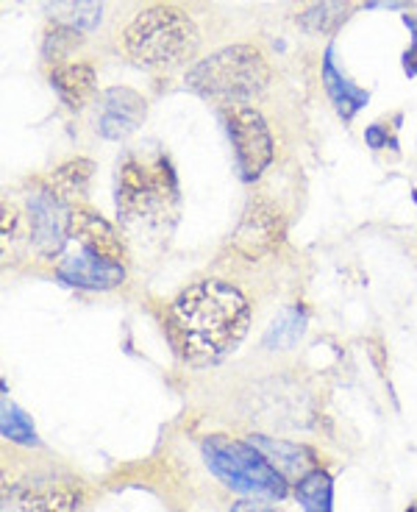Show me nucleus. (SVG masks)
<instances>
[{
  "label": "nucleus",
  "mask_w": 417,
  "mask_h": 512,
  "mask_svg": "<svg viewBox=\"0 0 417 512\" xmlns=\"http://www.w3.org/2000/svg\"><path fill=\"white\" fill-rule=\"evenodd\" d=\"M251 326V304L234 284L203 279L176 295L167 315V332L178 357L206 368L240 346Z\"/></svg>",
  "instance_id": "1"
},
{
  "label": "nucleus",
  "mask_w": 417,
  "mask_h": 512,
  "mask_svg": "<svg viewBox=\"0 0 417 512\" xmlns=\"http://www.w3.org/2000/svg\"><path fill=\"white\" fill-rule=\"evenodd\" d=\"M273 70L256 45L237 42L203 56L187 73V90L223 106H242L267 90Z\"/></svg>",
  "instance_id": "2"
},
{
  "label": "nucleus",
  "mask_w": 417,
  "mask_h": 512,
  "mask_svg": "<svg viewBox=\"0 0 417 512\" xmlns=\"http://www.w3.org/2000/svg\"><path fill=\"white\" fill-rule=\"evenodd\" d=\"M123 51L142 67H173L190 59L201 34L190 14L170 3H153L120 31Z\"/></svg>",
  "instance_id": "3"
},
{
  "label": "nucleus",
  "mask_w": 417,
  "mask_h": 512,
  "mask_svg": "<svg viewBox=\"0 0 417 512\" xmlns=\"http://www.w3.org/2000/svg\"><path fill=\"white\" fill-rule=\"evenodd\" d=\"M201 454L206 468L237 493L262 501H281L290 493V479L251 440L209 435L201 443Z\"/></svg>",
  "instance_id": "4"
},
{
  "label": "nucleus",
  "mask_w": 417,
  "mask_h": 512,
  "mask_svg": "<svg viewBox=\"0 0 417 512\" xmlns=\"http://www.w3.org/2000/svg\"><path fill=\"white\" fill-rule=\"evenodd\" d=\"M176 201V179L167 159L159 162H139L128 159L120 167L117 184V212L126 223L134 220H153L170 209Z\"/></svg>",
  "instance_id": "5"
},
{
  "label": "nucleus",
  "mask_w": 417,
  "mask_h": 512,
  "mask_svg": "<svg viewBox=\"0 0 417 512\" xmlns=\"http://www.w3.org/2000/svg\"><path fill=\"white\" fill-rule=\"evenodd\" d=\"M226 128L234 154H237V167H240L242 181H256L273 162V134L267 128L265 117L259 115L253 106H228Z\"/></svg>",
  "instance_id": "6"
},
{
  "label": "nucleus",
  "mask_w": 417,
  "mask_h": 512,
  "mask_svg": "<svg viewBox=\"0 0 417 512\" xmlns=\"http://www.w3.org/2000/svg\"><path fill=\"white\" fill-rule=\"evenodd\" d=\"M281 240H284L281 209L267 198H251L237 229H234V237H231L234 251L245 259H262V256L273 254Z\"/></svg>",
  "instance_id": "7"
},
{
  "label": "nucleus",
  "mask_w": 417,
  "mask_h": 512,
  "mask_svg": "<svg viewBox=\"0 0 417 512\" xmlns=\"http://www.w3.org/2000/svg\"><path fill=\"white\" fill-rule=\"evenodd\" d=\"M28 234L31 245L37 248L39 256L51 259L64 248L70 237V218L73 209H67L62 198H56L51 190L37 187L28 192Z\"/></svg>",
  "instance_id": "8"
},
{
  "label": "nucleus",
  "mask_w": 417,
  "mask_h": 512,
  "mask_svg": "<svg viewBox=\"0 0 417 512\" xmlns=\"http://www.w3.org/2000/svg\"><path fill=\"white\" fill-rule=\"evenodd\" d=\"M148 103L131 87H109L101 95L98 131L106 140H126L145 123Z\"/></svg>",
  "instance_id": "9"
},
{
  "label": "nucleus",
  "mask_w": 417,
  "mask_h": 512,
  "mask_svg": "<svg viewBox=\"0 0 417 512\" xmlns=\"http://www.w3.org/2000/svg\"><path fill=\"white\" fill-rule=\"evenodd\" d=\"M70 237L78 240V245L89 251V254L103 256L123 265L126 256V245L120 240V234L109 220L103 218L101 212L89 209V206H76L73 218H70Z\"/></svg>",
  "instance_id": "10"
},
{
  "label": "nucleus",
  "mask_w": 417,
  "mask_h": 512,
  "mask_svg": "<svg viewBox=\"0 0 417 512\" xmlns=\"http://www.w3.org/2000/svg\"><path fill=\"white\" fill-rule=\"evenodd\" d=\"M56 276L64 284L84 287V290H112L117 284L126 282V268L120 262L89 254L81 248L78 254L64 256L62 265L56 268Z\"/></svg>",
  "instance_id": "11"
},
{
  "label": "nucleus",
  "mask_w": 417,
  "mask_h": 512,
  "mask_svg": "<svg viewBox=\"0 0 417 512\" xmlns=\"http://www.w3.org/2000/svg\"><path fill=\"white\" fill-rule=\"evenodd\" d=\"M51 84L67 109H84L95 95L98 76L89 62H64L53 67Z\"/></svg>",
  "instance_id": "12"
},
{
  "label": "nucleus",
  "mask_w": 417,
  "mask_h": 512,
  "mask_svg": "<svg viewBox=\"0 0 417 512\" xmlns=\"http://www.w3.org/2000/svg\"><path fill=\"white\" fill-rule=\"evenodd\" d=\"M323 84H326V92H329L331 103L340 112L342 120H351L370 101L367 90L356 87L351 78H345V73H340V67L334 62V45H329L326 56H323Z\"/></svg>",
  "instance_id": "13"
},
{
  "label": "nucleus",
  "mask_w": 417,
  "mask_h": 512,
  "mask_svg": "<svg viewBox=\"0 0 417 512\" xmlns=\"http://www.w3.org/2000/svg\"><path fill=\"white\" fill-rule=\"evenodd\" d=\"M251 443L267 460L276 465L281 474L287 476L290 482H301L309 471H315V457L309 448L295 446V443H284V440H273V437L253 435Z\"/></svg>",
  "instance_id": "14"
},
{
  "label": "nucleus",
  "mask_w": 417,
  "mask_h": 512,
  "mask_svg": "<svg viewBox=\"0 0 417 512\" xmlns=\"http://www.w3.org/2000/svg\"><path fill=\"white\" fill-rule=\"evenodd\" d=\"M92 173H95V165L89 159H70L56 167L53 173H48L42 179V187L51 190L56 198H62L64 204H76L87 195Z\"/></svg>",
  "instance_id": "15"
},
{
  "label": "nucleus",
  "mask_w": 417,
  "mask_h": 512,
  "mask_svg": "<svg viewBox=\"0 0 417 512\" xmlns=\"http://www.w3.org/2000/svg\"><path fill=\"white\" fill-rule=\"evenodd\" d=\"M45 12L53 23L89 34L101 23L103 0H45Z\"/></svg>",
  "instance_id": "16"
},
{
  "label": "nucleus",
  "mask_w": 417,
  "mask_h": 512,
  "mask_svg": "<svg viewBox=\"0 0 417 512\" xmlns=\"http://www.w3.org/2000/svg\"><path fill=\"white\" fill-rule=\"evenodd\" d=\"M351 17L348 0H317L306 12L298 14V26L309 34H331Z\"/></svg>",
  "instance_id": "17"
},
{
  "label": "nucleus",
  "mask_w": 417,
  "mask_h": 512,
  "mask_svg": "<svg viewBox=\"0 0 417 512\" xmlns=\"http://www.w3.org/2000/svg\"><path fill=\"white\" fill-rule=\"evenodd\" d=\"M295 496L304 512H331V476L320 468L309 471L295 487Z\"/></svg>",
  "instance_id": "18"
},
{
  "label": "nucleus",
  "mask_w": 417,
  "mask_h": 512,
  "mask_svg": "<svg viewBox=\"0 0 417 512\" xmlns=\"http://www.w3.org/2000/svg\"><path fill=\"white\" fill-rule=\"evenodd\" d=\"M304 329H306V320H304V312L301 309H284L276 320H273V326L267 329L265 334V346L278 351V348H292L301 337H304Z\"/></svg>",
  "instance_id": "19"
},
{
  "label": "nucleus",
  "mask_w": 417,
  "mask_h": 512,
  "mask_svg": "<svg viewBox=\"0 0 417 512\" xmlns=\"http://www.w3.org/2000/svg\"><path fill=\"white\" fill-rule=\"evenodd\" d=\"M81 39H84V34H81V31H76V28H67V26H59V23H51V26H48V31H45L42 56H45L48 62L64 64V59H67V56L76 51L78 45H81Z\"/></svg>",
  "instance_id": "20"
},
{
  "label": "nucleus",
  "mask_w": 417,
  "mask_h": 512,
  "mask_svg": "<svg viewBox=\"0 0 417 512\" xmlns=\"http://www.w3.org/2000/svg\"><path fill=\"white\" fill-rule=\"evenodd\" d=\"M0 426H3V435L14 440V443H37V432H34V423L28 421V415L20 407L9 404V398H3V418H0Z\"/></svg>",
  "instance_id": "21"
},
{
  "label": "nucleus",
  "mask_w": 417,
  "mask_h": 512,
  "mask_svg": "<svg viewBox=\"0 0 417 512\" xmlns=\"http://www.w3.org/2000/svg\"><path fill=\"white\" fill-rule=\"evenodd\" d=\"M23 504H26L28 512H73V507H76L73 493H67L62 487H51V490L34 493Z\"/></svg>",
  "instance_id": "22"
},
{
  "label": "nucleus",
  "mask_w": 417,
  "mask_h": 512,
  "mask_svg": "<svg viewBox=\"0 0 417 512\" xmlns=\"http://www.w3.org/2000/svg\"><path fill=\"white\" fill-rule=\"evenodd\" d=\"M365 140H367V145H370V148H376V151H379V148H387V145H392V142H395L390 137V131H387V126H384V123H373V126L367 128Z\"/></svg>",
  "instance_id": "23"
},
{
  "label": "nucleus",
  "mask_w": 417,
  "mask_h": 512,
  "mask_svg": "<svg viewBox=\"0 0 417 512\" xmlns=\"http://www.w3.org/2000/svg\"><path fill=\"white\" fill-rule=\"evenodd\" d=\"M231 512H278L276 507H270V504H265V501L259 499H245V501H237L234 507H231Z\"/></svg>",
  "instance_id": "24"
},
{
  "label": "nucleus",
  "mask_w": 417,
  "mask_h": 512,
  "mask_svg": "<svg viewBox=\"0 0 417 512\" xmlns=\"http://www.w3.org/2000/svg\"><path fill=\"white\" fill-rule=\"evenodd\" d=\"M404 67H406V76H417V37L415 42H412V48L406 51Z\"/></svg>",
  "instance_id": "25"
},
{
  "label": "nucleus",
  "mask_w": 417,
  "mask_h": 512,
  "mask_svg": "<svg viewBox=\"0 0 417 512\" xmlns=\"http://www.w3.org/2000/svg\"><path fill=\"white\" fill-rule=\"evenodd\" d=\"M412 0H367V6H384V9H404Z\"/></svg>",
  "instance_id": "26"
}]
</instances>
